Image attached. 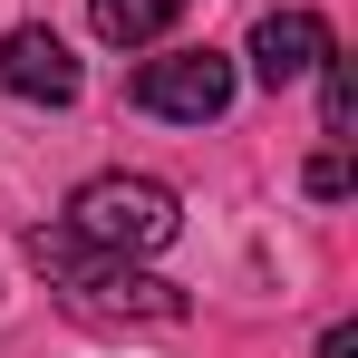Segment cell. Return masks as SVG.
<instances>
[{
    "label": "cell",
    "instance_id": "1",
    "mask_svg": "<svg viewBox=\"0 0 358 358\" xmlns=\"http://www.w3.org/2000/svg\"><path fill=\"white\" fill-rule=\"evenodd\" d=\"M29 262L59 281V300L78 310V320H107V329H175V320H184V291H175V281L136 271L126 252L78 242L68 223H59V233H29Z\"/></svg>",
    "mask_w": 358,
    "mask_h": 358
},
{
    "label": "cell",
    "instance_id": "2",
    "mask_svg": "<svg viewBox=\"0 0 358 358\" xmlns=\"http://www.w3.org/2000/svg\"><path fill=\"white\" fill-rule=\"evenodd\" d=\"M68 233L78 242H97V252H165V242L184 233V213H175V194L155 175H97V184H78V203H68Z\"/></svg>",
    "mask_w": 358,
    "mask_h": 358
},
{
    "label": "cell",
    "instance_id": "3",
    "mask_svg": "<svg viewBox=\"0 0 358 358\" xmlns=\"http://www.w3.org/2000/svg\"><path fill=\"white\" fill-rule=\"evenodd\" d=\"M233 59L223 49H165V59L136 68V107L145 117H175V126H213L223 107H233Z\"/></svg>",
    "mask_w": 358,
    "mask_h": 358
},
{
    "label": "cell",
    "instance_id": "4",
    "mask_svg": "<svg viewBox=\"0 0 358 358\" xmlns=\"http://www.w3.org/2000/svg\"><path fill=\"white\" fill-rule=\"evenodd\" d=\"M0 87H10V97H39V107H68V97H78L68 39L59 29H10V39H0Z\"/></svg>",
    "mask_w": 358,
    "mask_h": 358
},
{
    "label": "cell",
    "instance_id": "5",
    "mask_svg": "<svg viewBox=\"0 0 358 358\" xmlns=\"http://www.w3.org/2000/svg\"><path fill=\"white\" fill-rule=\"evenodd\" d=\"M320 59H329V20H320V10H271V20L252 29V78H262V87H291V78H310Z\"/></svg>",
    "mask_w": 358,
    "mask_h": 358
},
{
    "label": "cell",
    "instance_id": "6",
    "mask_svg": "<svg viewBox=\"0 0 358 358\" xmlns=\"http://www.w3.org/2000/svg\"><path fill=\"white\" fill-rule=\"evenodd\" d=\"M87 10H97V39H117V49H155L194 0H87Z\"/></svg>",
    "mask_w": 358,
    "mask_h": 358
},
{
    "label": "cell",
    "instance_id": "7",
    "mask_svg": "<svg viewBox=\"0 0 358 358\" xmlns=\"http://www.w3.org/2000/svg\"><path fill=\"white\" fill-rule=\"evenodd\" d=\"M329 78H320V117H329V136H349V107H358V87H349V68H339V49H329Z\"/></svg>",
    "mask_w": 358,
    "mask_h": 358
},
{
    "label": "cell",
    "instance_id": "8",
    "mask_svg": "<svg viewBox=\"0 0 358 358\" xmlns=\"http://www.w3.org/2000/svg\"><path fill=\"white\" fill-rule=\"evenodd\" d=\"M310 194H320V203H339V194H349V155H339V145H329V155H310Z\"/></svg>",
    "mask_w": 358,
    "mask_h": 358
},
{
    "label": "cell",
    "instance_id": "9",
    "mask_svg": "<svg viewBox=\"0 0 358 358\" xmlns=\"http://www.w3.org/2000/svg\"><path fill=\"white\" fill-rule=\"evenodd\" d=\"M320 358H358V329H349V320H339V329L320 339Z\"/></svg>",
    "mask_w": 358,
    "mask_h": 358
}]
</instances>
